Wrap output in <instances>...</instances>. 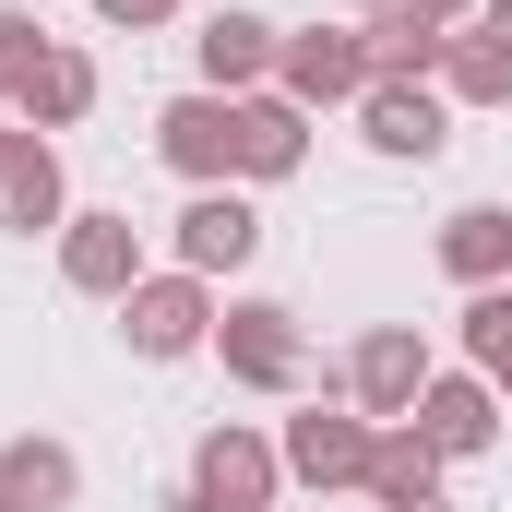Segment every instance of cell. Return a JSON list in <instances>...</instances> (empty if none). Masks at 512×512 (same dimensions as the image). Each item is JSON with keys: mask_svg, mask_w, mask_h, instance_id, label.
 I'll use <instances>...</instances> for the list:
<instances>
[{"mask_svg": "<svg viewBox=\"0 0 512 512\" xmlns=\"http://www.w3.org/2000/svg\"><path fill=\"white\" fill-rule=\"evenodd\" d=\"M155 155L191 179V191H239V167H251V120H239V96H167L155 108Z\"/></svg>", "mask_w": 512, "mask_h": 512, "instance_id": "6da1fadb", "label": "cell"}, {"mask_svg": "<svg viewBox=\"0 0 512 512\" xmlns=\"http://www.w3.org/2000/svg\"><path fill=\"white\" fill-rule=\"evenodd\" d=\"M215 358H227V382H251V393H298L310 382V334H298L286 298H227L215 310Z\"/></svg>", "mask_w": 512, "mask_h": 512, "instance_id": "7a4b0ae2", "label": "cell"}, {"mask_svg": "<svg viewBox=\"0 0 512 512\" xmlns=\"http://www.w3.org/2000/svg\"><path fill=\"white\" fill-rule=\"evenodd\" d=\"M274 96L286 108H358L370 96V36L358 24H298L274 48Z\"/></svg>", "mask_w": 512, "mask_h": 512, "instance_id": "3957f363", "label": "cell"}, {"mask_svg": "<svg viewBox=\"0 0 512 512\" xmlns=\"http://www.w3.org/2000/svg\"><path fill=\"white\" fill-rule=\"evenodd\" d=\"M120 334H131V358H203V346H215V286L179 274V262L143 274V286L120 298Z\"/></svg>", "mask_w": 512, "mask_h": 512, "instance_id": "277c9868", "label": "cell"}, {"mask_svg": "<svg viewBox=\"0 0 512 512\" xmlns=\"http://www.w3.org/2000/svg\"><path fill=\"white\" fill-rule=\"evenodd\" d=\"M370 441H382V429H370L358 405H310V417H286L274 453H286V477H298L310 501H334V489H370Z\"/></svg>", "mask_w": 512, "mask_h": 512, "instance_id": "5b68a950", "label": "cell"}, {"mask_svg": "<svg viewBox=\"0 0 512 512\" xmlns=\"http://www.w3.org/2000/svg\"><path fill=\"white\" fill-rule=\"evenodd\" d=\"M417 393H429V334L417 322H370L358 358H346V405L370 429H393V417H417Z\"/></svg>", "mask_w": 512, "mask_h": 512, "instance_id": "8992f818", "label": "cell"}, {"mask_svg": "<svg viewBox=\"0 0 512 512\" xmlns=\"http://www.w3.org/2000/svg\"><path fill=\"white\" fill-rule=\"evenodd\" d=\"M191 489H203L215 512H274L286 453H274L262 429H239V417H227V429H203V441H191Z\"/></svg>", "mask_w": 512, "mask_h": 512, "instance_id": "52a82bcc", "label": "cell"}, {"mask_svg": "<svg viewBox=\"0 0 512 512\" xmlns=\"http://www.w3.org/2000/svg\"><path fill=\"white\" fill-rule=\"evenodd\" d=\"M143 274H155V262H143V227H131V215L96 203V215H72V227H60V286H72V298H108V310H120Z\"/></svg>", "mask_w": 512, "mask_h": 512, "instance_id": "ba28073f", "label": "cell"}, {"mask_svg": "<svg viewBox=\"0 0 512 512\" xmlns=\"http://www.w3.org/2000/svg\"><path fill=\"white\" fill-rule=\"evenodd\" d=\"M441 465H465V453H489L501 441V382L489 370H429V393H417V417H405Z\"/></svg>", "mask_w": 512, "mask_h": 512, "instance_id": "9c48e42d", "label": "cell"}, {"mask_svg": "<svg viewBox=\"0 0 512 512\" xmlns=\"http://www.w3.org/2000/svg\"><path fill=\"white\" fill-rule=\"evenodd\" d=\"M0 227L36 239V227H72V179H60V143L48 131H0Z\"/></svg>", "mask_w": 512, "mask_h": 512, "instance_id": "30bf717a", "label": "cell"}, {"mask_svg": "<svg viewBox=\"0 0 512 512\" xmlns=\"http://www.w3.org/2000/svg\"><path fill=\"white\" fill-rule=\"evenodd\" d=\"M274 48H286V24H262V12H203V36H191V60H203V96H262L274 84Z\"/></svg>", "mask_w": 512, "mask_h": 512, "instance_id": "8fae6325", "label": "cell"}, {"mask_svg": "<svg viewBox=\"0 0 512 512\" xmlns=\"http://www.w3.org/2000/svg\"><path fill=\"white\" fill-rule=\"evenodd\" d=\"M167 251H179V274H239V262L262 251V215H251V191H191V215L167 227Z\"/></svg>", "mask_w": 512, "mask_h": 512, "instance_id": "7c38bea8", "label": "cell"}, {"mask_svg": "<svg viewBox=\"0 0 512 512\" xmlns=\"http://www.w3.org/2000/svg\"><path fill=\"white\" fill-rule=\"evenodd\" d=\"M358 143L393 155V167H429V155L453 143V108H441L429 84H370V96H358Z\"/></svg>", "mask_w": 512, "mask_h": 512, "instance_id": "4fadbf2b", "label": "cell"}, {"mask_svg": "<svg viewBox=\"0 0 512 512\" xmlns=\"http://www.w3.org/2000/svg\"><path fill=\"white\" fill-rule=\"evenodd\" d=\"M0 501H12V512H72V501H84V453L48 441V429L0 441Z\"/></svg>", "mask_w": 512, "mask_h": 512, "instance_id": "5bb4252c", "label": "cell"}, {"mask_svg": "<svg viewBox=\"0 0 512 512\" xmlns=\"http://www.w3.org/2000/svg\"><path fill=\"white\" fill-rule=\"evenodd\" d=\"M441 274L477 298V286H512V203H453L441 215Z\"/></svg>", "mask_w": 512, "mask_h": 512, "instance_id": "9a60e30c", "label": "cell"}, {"mask_svg": "<svg viewBox=\"0 0 512 512\" xmlns=\"http://www.w3.org/2000/svg\"><path fill=\"white\" fill-rule=\"evenodd\" d=\"M358 36H370V84H441L453 24H429V12H405V0H393V12H370V24H358Z\"/></svg>", "mask_w": 512, "mask_h": 512, "instance_id": "2e32d148", "label": "cell"}, {"mask_svg": "<svg viewBox=\"0 0 512 512\" xmlns=\"http://www.w3.org/2000/svg\"><path fill=\"white\" fill-rule=\"evenodd\" d=\"M370 501H382V512H417V501H441V453H429V441H417L405 417H393L382 441H370Z\"/></svg>", "mask_w": 512, "mask_h": 512, "instance_id": "e0dca14e", "label": "cell"}, {"mask_svg": "<svg viewBox=\"0 0 512 512\" xmlns=\"http://www.w3.org/2000/svg\"><path fill=\"white\" fill-rule=\"evenodd\" d=\"M239 120H251V167H239V179H298V167H310V108H286L274 84L239 96Z\"/></svg>", "mask_w": 512, "mask_h": 512, "instance_id": "ac0fdd59", "label": "cell"}, {"mask_svg": "<svg viewBox=\"0 0 512 512\" xmlns=\"http://www.w3.org/2000/svg\"><path fill=\"white\" fill-rule=\"evenodd\" d=\"M84 108H96V60H84V48H48L12 120H24V131H72V120H84Z\"/></svg>", "mask_w": 512, "mask_h": 512, "instance_id": "d6986e66", "label": "cell"}, {"mask_svg": "<svg viewBox=\"0 0 512 512\" xmlns=\"http://www.w3.org/2000/svg\"><path fill=\"white\" fill-rule=\"evenodd\" d=\"M441 96H453V108H512V48L477 36V24H453V48H441Z\"/></svg>", "mask_w": 512, "mask_h": 512, "instance_id": "ffe728a7", "label": "cell"}, {"mask_svg": "<svg viewBox=\"0 0 512 512\" xmlns=\"http://www.w3.org/2000/svg\"><path fill=\"white\" fill-rule=\"evenodd\" d=\"M453 334H465V370H489V382H501V405H512V286H477Z\"/></svg>", "mask_w": 512, "mask_h": 512, "instance_id": "44dd1931", "label": "cell"}, {"mask_svg": "<svg viewBox=\"0 0 512 512\" xmlns=\"http://www.w3.org/2000/svg\"><path fill=\"white\" fill-rule=\"evenodd\" d=\"M36 60H48L36 12H0V96H12V108H24V84H36Z\"/></svg>", "mask_w": 512, "mask_h": 512, "instance_id": "7402d4cb", "label": "cell"}, {"mask_svg": "<svg viewBox=\"0 0 512 512\" xmlns=\"http://www.w3.org/2000/svg\"><path fill=\"white\" fill-rule=\"evenodd\" d=\"M167 12H179V0H96V24H120V36H155Z\"/></svg>", "mask_w": 512, "mask_h": 512, "instance_id": "603a6c76", "label": "cell"}, {"mask_svg": "<svg viewBox=\"0 0 512 512\" xmlns=\"http://www.w3.org/2000/svg\"><path fill=\"white\" fill-rule=\"evenodd\" d=\"M405 12H429V24H477V0H405Z\"/></svg>", "mask_w": 512, "mask_h": 512, "instance_id": "cb8c5ba5", "label": "cell"}, {"mask_svg": "<svg viewBox=\"0 0 512 512\" xmlns=\"http://www.w3.org/2000/svg\"><path fill=\"white\" fill-rule=\"evenodd\" d=\"M477 36H501V48H512V0H477Z\"/></svg>", "mask_w": 512, "mask_h": 512, "instance_id": "d4e9b609", "label": "cell"}, {"mask_svg": "<svg viewBox=\"0 0 512 512\" xmlns=\"http://www.w3.org/2000/svg\"><path fill=\"white\" fill-rule=\"evenodd\" d=\"M167 512H215V501H203V489H179V501H167Z\"/></svg>", "mask_w": 512, "mask_h": 512, "instance_id": "484cf974", "label": "cell"}, {"mask_svg": "<svg viewBox=\"0 0 512 512\" xmlns=\"http://www.w3.org/2000/svg\"><path fill=\"white\" fill-rule=\"evenodd\" d=\"M358 12H393V0H358Z\"/></svg>", "mask_w": 512, "mask_h": 512, "instance_id": "4316f807", "label": "cell"}, {"mask_svg": "<svg viewBox=\"0 0 512 512\" xmlns=\"http://www.w3.org/2000/svg\"><path fill=\"white\" fill-rule=\"evenodd\" d=\"M417 512H453V501H417Z\"/></svg>", "mask_w": 512, "mask_h": 512, "instance_id": "83f0119b", "label": "cell"}, {"mask_svg": "<svg viewBox=\"0 0 512 512\" xmlns=\"http://www.w3.org/2000/svg\"><path fill=\"white\" fill-rule=\"evenodd\" d=\"M0 512H12V501H0Z\"/></svg>", "mask_w": 512, "mask_h": 512, "instance_id": "f1b7e54d", "label": "cell"}]
</instances>
